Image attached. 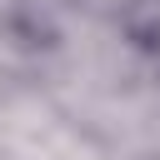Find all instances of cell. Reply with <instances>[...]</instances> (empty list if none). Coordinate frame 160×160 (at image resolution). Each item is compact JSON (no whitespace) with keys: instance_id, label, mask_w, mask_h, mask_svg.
I'll return each instance as SVG.
<instances>
[{"instance_id":"cell-1","label":"cell","mask_w":160,"mask_h":160,"mask_svg":"<svg viewBox=\"0 0 160 160\" xmlns=\"http://www.w3.org/2000/svg\"><path fill=\"white\" fill-rule=\"evenodd\" d=\"M125 45L145 60H160V0H125L115 15Z\"/></svg>"},{"instance_id":"cell-2","label":"cell","mask_w":160,"mask_h":160,"mask_svg":"<svg viewBox=\"0 0 160 160\" xmlns=\"http://www.w3.org/2000/svg\"><path fill=\"white\" fill-rule=\"evenodd\" d=\"M155 65H160V60H155Z\"/></svg>"}]
</instances>
